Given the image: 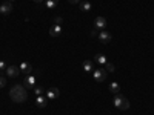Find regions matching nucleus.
Wrapping results in <instances>:
<instances>
[{
  "mask_svg": "<svg viewBox=\"0 0 154 115\" xmlns=\"http://www.w3.org/2000/svg\"><path fill=\"white\" fill-rule=\"evenodd\" d=\"M54 22H56L54 25H62V22H63V19H62V17L59 16V17H56V19H54Z\"/></svg>",
  "mask_w": 154,
  "mask_h": 115,
  "instance_id": "5701e85b",
  "label": "nucleus"
},
{
  "mask_svg": "<svg viewBox=\"0 0 154 115\" xmlns=\"http://www.w3.org/2000/svg\"><path fill=\"white\" fill-rule=\"evenodd\" d=\"M34 2H35V3H42V2H43V0H34Z\"/></svg>",
  "mask_w": 154,
  "mask_h": 115,
  "instance_id": "393cba45",
  "label": "nucleus"
},
{
  "mask_svg": "<svg viewBox=\"0 0 154 115\" xmlns=\"http://www.w3.org/2000/svg\"><path fill=\"white\" fill-rule=\"evenodd\" d=\"M34 92H35V95H45V89L42 86H35L34 87Z\"/></svg>",
  "mask_w": 154,
  "mask_h": 115,
  "instance_id": "a211bd4d",
  "label": "nucleus"
},
{
  "mask_svg": "<svg viewBox=\"0 0 154 115\" xmlns=\"http://www.w3.org/2000/svg\"><path fill=\"white\" fill-rule=\"evenodd\" d=\"M68 2H69L71 5H77V3H80V0H68Z\"/></svg>",
  "mask_w": 154,
  "mask_h": 115,
  "instance_id": "b1692460",
  "label": "nucleus"
},
{
  "mask_svg": "<svg viewBox=\"0 0 154 115\" xmlns=\"http://www.w3.org/2000/svg\"><path fill=\"white\" fill-rule=\"evenodd\" d=\"M99 32H100V31H99V29H96V28H94V29H93V31H91V32H89V35H91V37H97V35H99Z\"/></svg>",
  "mask_w": 154,
  "mask_h": 115,
  "instance_id": "4be33fe9",
  "label": "nucleus"
},
{
  "mask_svg": "<svg viewBox=\"0 0 154 115\" xmlns=\"http://www.w3.org/2000/svg\"><path fill=\"white\" fill-rule=\"evenodd\" d=\"M82 68H83L85 72H93V71H94V68H93V61H91V60H85V61H83V65H82Z\"/></svg>",
  "mask_w": 154,
  "mask_h": 115,
  "instance_id": "2eb2a0df",
  "label": "nucleus"
},
{
  "mask_svg": "<svg viewBox=\"0 0 154 115\" xmlns=\"http://www.w3.org/2000/svg\"><path fill=\"white\" fill-rule=\"evenodd\" d=\"M108 89H109V92L114 94V95H116V94H120V84H119V83H116V81L109 83Z\"/></svg>",
  "mask_w": 154,
  "mask_h": 115,
  "instance_id": "ddd939ff",
  "label": "nucleus"
},
{
  "mask_svg": "<svg viewBox=\"0 0 154 115\" xmlns=\"http://www.w3.org/2000/svg\"><path fill=\"white\" fill-rule=\"evenodd\" d=\"M9 97H11L12 101H16V103H23V101L28 98V92L22 84H14L9 89Z\"/></svg>",
  "mask_w": 154,
  "mask_h": 115,
  "instance_id": "f257e3e1",
  "label": "nucleus"
},
{
  "mask_svg": "<svg viewBox=\"0 0 154 115\" xmlns=\"http://www.w3.org/2000/svg\"><path fill=\"white\" fill-rule=\"evenodd\" d=\"M105 26H106V19H105V17H96V20H94V28L99 29V31H103Z\"/></svg>",
  "mask_w": 154,
  "mask_h": 115,
  "instance_id": "39448f33",
  "label": "nucleus"
},
{
  "mask_svg": "<svg viewBox=\"0 0 154 115\" xmlns=\"http://www.w3.org/2000/svg\"><path fill=\"white\" fill-rule=\"evenodd\" d=\"M94 61H97L99 63V65H106V63H108V58L103 55V54H96V57H94Z\"/></svg>",
  "mask_w": 154,
  "mask_h": 115,
  "instance_id": "4468645a",
  "label": "nucleus"
},
{
  "mask_svg": "<svg viewBox=\"0 0 154 115\" xmlns=\"http://www.w3.org/2000/svg\"><path fill=\"white\" fill-rule=\"evenodd\" d=\"M12 12V3L11 2H5L0 5V14H3V16H8Z\"/></svg>",
  "mask_w": 154,
  "mask_h": 115,
  "instance_id": "6e6552de",
  "label": "nucleus"
},
{
  "mask_svg": "<svg viewBox=\"0 0 154 115\" xmlns=\"http://www.w3.org/2000/svg\"><path fill=\"white\" fill-rule=\"evenodd\" d=\"M80 9L83 11V12H88V11H91V3L89 2H80Z\"/></svg>",
  "mask_w": 154,
  "mask_h": 115,
  "instance_id": "f3484780",
  "label": "nucleus"
},
{
  "mask_svg": "<svg viewBox=\"0 0 154 115\" xmlns=\"http://www.w3.org/2000/svg\"><path fill=\"white\" fill-rule=\"evenodd\" d=\"M45 95H46V98H48V100H54V98H59L60 91H59L57 87H49L48 91L45 92Z\"/></svg>",
  "mask_w": 154,
  "mask_h": 115,
  "instance_id": "0eeeda50",
  "label": "nucleus"
},
{
  "mask_svg": "<svg viewBox=\"0 0 154 115\" xmlns=\"http://www.w3.org/2000/svg\"><path fill=\"white\" fill-rule=\"evenodd\" d=\"M23 83H25V86H26L28 89H34V87L37 86V77H35V75H32V74H29V75L25 77Z\"/></svg>",
  "mask_w": 154,
  "mask_h": 115,
  "instance_id": "20e7f679",
  "label": "nucleus"
},
{
  "mask_svg": "<svg viewBox=\"0 0 154 115\" xmlns=\"http://www.w3.org/2000/svg\"><path fill=\"white\" fill-rule=\"evenodd\" d=\"M106 69H103V68H100V69H94L93 71V77H94V81H97V83H102V81H105L106 80Z\"/></svg>",
  "mask_w": 154,
  "mask_h": 115,
  "instance_id": "7ed1b4c3",
  "label": "nucleus"
},
{
  "mask_svg": "<svg viewBox=\"0 0 154 115\" xmlns=\"http://www.w3.org/2000/svg\"><path fill=\"white\" fill-rule=\"evenodd\" d=\"M62 31H63L62 25H53V26L49 28V34H51V37H59V35L62 34Z\"/></svg>",
  "mask_w": 154,
  "mask_h": 115,
  "instance_id": "f8f14e48",
  "label": "nucleus"
},
{
  "mask_svg": "<svg viewBox=\"0 0 154 115\" xmlns=\"http://www.w3.org/2000/svg\"><path fill=\"white\" fill-rule=\"evenodd\" d=\"M6 68H8L6 63H5L3 60H0V71H6Z\"/></svg>",
  "mask_w": 154,
  "mask_h": 115,
  "instance_id": "412c9836",
  "label": "nucleus"
},
{
  "mask_svg": "<svg viewBox=\"0 0 154 115\" xmlns=\"http://www.w3.org/2000/svg\"><path fill=\"white\" fill-rule=\"evenodd\" d=\"M5 84H6V78H5L3 75H0V89L5 87Z\"/></svg>",
  "mask_w": 154,
  "mask_h": 115,
  "instance_id": "aec40b11",
  "label": "nucleus"
},
{
  "mask_svg": "<svg viewBox=\"0 0 154 115\" xmlns=\"http://www.w3.org/2000/svg\"><path fill=\"white\" fill-rule=\"evenodd\" d=\"M112 103H114L116 108L120 109V111H128V109H130V101H128V98L123 97V95H120V94H116L114 95Z\"/></svg>",
  "mask_w": 154,
  "mask_h": 115,
  "instance_id": "f03ea898",
  "label": "nucleus"
},
{
  "mask_svg": "<svg viewBox=\"0 0 154 115\" xmlns=\"http://www.w3.org/2000/svg\"><path fill=\"white\" fill-rule=\"evenodd\" d=\"M8 2H11V3H12V2H16V0H8Z\"/></svg>",
  "mask_w": 154,
  "mask_h": 115,
  "instance_id": "a878e982",
  "label": "nucleus"
},
{
  "mask_svg": "<svg viewBox=\"0 0 154 115\" xmlns=\"http://www.w3.org/2000/svg\"><path fill=\"white\" fill-rule=\"evenodd\" d=\"M57 3H59V0H46L45 6H46L48 9H54V8L57 6Z\"/></svg>",
  "mask_w": 154,
  "mask_h": 115,
  "instance_id": "dca6fc26",
  "label": "nucleus"
},
{
  "mask_svg": "<svg viewBox=\"0 0 154 115\" xmlns=\"http://www.w3.org/2000/svg\"><path fill=\"white\" fill-rule=\"evenodd\" d=\"M105 69H106V72H114V71H116V66L112 65L111 61H108L106 65H105Z\"/></svg>",
  "mask_w": 154,
  "mask_h": 115,
  "instance_id": "6ab92c4d",
  "label": "nucleus"
},
{
  "mask_svg": "<svg viewBox=\"0 0 154 115\" xmlns=\"http://www.w3.org/2000/svg\"><path fill=\"white\" fill-rule=\"evenodd\" d=\"M97 38H99L102 43H105V45H106V43L111 42V34H109L108 31H100L99 35H97Z\"/></svg>",
  "mask_w": 154,
  "mask_h": 115,
  "instance_id": "9d476101",
  "label": "nucleus"
},
{
  "mask_svg": "<svg viewBox=\"0 0 154 115\" xmlns=\"http://www.w3.org/2000/svg\"><path fill=\"white\" fill-rule=\"evenodd\" d=\"M5 72H6V75H8V77H11V78H16V77L20 74V69H19L17 66L12 65V66H8Z\"/></svg>",
  "mask_w": 154,
  "mask_h": 115,
  "instance_id": "1a4fd4ad",
  "label": "nucleus"
},
{
  "mask_svg": "<svg viewBox=\"0 0 154 115\" xmlns=\"http://www.w3.org/2000/svg\"><path fill=\"white\" fill-rule=\"evenodd\" d=\"M35 105L40 108V109L46 108V106H48V98H46V95H37V97H35Z\"/></svg>",
  "mask_w": 154,
  "mask_h": 115,
  "instance_id": "9b49d317",
  "label": "nucleus"
},
{
  "mask_svg": "<svg viewBox=\"0 0 154 115\" xmlns=\"http://www.w3.org/2000/svg\"><path fill=\"white\" fill-rule=\"evenodd\" d=\"M19 69H20V72H23L25 75L32 74V66H31V63H28V61H22L20 66H19Z\"/></svg>",
  "mask_w": 154,
  "mask_h": 115,
  "instance_id": "423d86ee",
  "label": "nucleus"
}]
</instances>
